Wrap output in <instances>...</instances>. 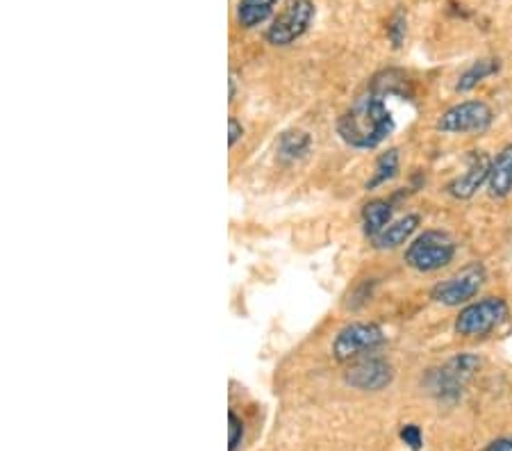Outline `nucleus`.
Returning a JSON list of instances; mask_svg holds the SVG:
<instances>
[{"label": "nucleus", "instance_id": "dca6fc26", "mask_svg": "<svg viewBox=\"0 0 512 451\" xmlns=\"http://www.w3.org/2000/svg\"><path fill=\"white\" fill-rule=\"evenodd\" d=\"M399 164H401V155L396 149L385 151L381 158L376 160V167H374V174L367 180L365 190H378V187H383L387 183H392V180L399 176Z\"/></svg>", "mask_w": 512, "mask_h": 451}, {"label": "nucleus", "instance_id": "9d476101", "mask_svg": "<svg viewBox=\"0 0 512 451\" xmlns=\"http://www.w3.org/2000/svg\"><path fill=\"white\" fill-rule=\"evenodd\" d=\"M419 226H421L419 215H406V217L392 221V224L387 226L381 235L374 237L371 242H374V249H378V251H394L406 242H412V237H415V233L419 231Z\"/></svg>", "mask_w": 512, "mask_h": 451}, {"label": "nucleus", "instance_id": "6e6552de", "mask_svg": "<svg viewBox=\"0 0 512 451\" xmlns=\"http://www.w3.org/2000/svg\"><path fill=\"white\" fill-rule=\"evenodd\" d=\"M394 381V367L381 356H362L344 372V383L360 392H381Z\"/></svg>", "mask_w": 512, "mask_h": 451}, {"label": "nucleus", "instance_id": "6ab92c4d", "mask_svg": "<svg viewBox=\"0 0 512 451\" xmlns=\"http://www.w3.org/2000/svg\"><path fill=\"white\" fill-rule=\"evenodd\" d=\"M401 440L406 442V445L412 449V451H419L421 447H424V433H421V429L417 424H406L401 429Z\"/></svg>", "mask_w": 512, "mask_h": 451}, {"label": "nucleus", "instance_id": "f03ea898", "mask_svg": "<svg viewBox=\"0 0 512 451\" xmlns=\"http://www.w3.org/2000/svg\"><path fill=\"white\" fill-rule=\"evenodd\" d=\"M458 246L453 237L444 231H424L408 244L406 265L419 274H433L449 267L456 258Z\"/></svg>", "mask_w": 512, "mask_h": 451}, {"label": "nucleus", "instance_id": "ddd939ff", "mask_svg": "<svg viewBox=\"0 0 512 451\" xmlns=\"http://www.w3.org/2000/svg\"><path fill=\"white\" fill-rule=\"evenodd\" d=\"M499 71H501V60H497V57H483V60H476L460 73V78L456 82V92L460 94L472 92V89H476L490 76H497Z\"/></svg>", "mask_w": 512, "mask_h": 451}, {"label": "nucleus", "instance_id": "4be33fe9", "mask_svg": "<svg viewBox=\"0 0 512 451\" xmlns=\"http://www.w3.org/2000/svg\"><path fill=\"white\" fill-rule=\"evenodd\" d=\"M235 94H237V80L235 76H230V101H235Z\"/></svg>", "mask_w": 512, "mask_h": 451}, {"label": "nucleus", "instance_id": "f8f14e48", "mask_svg": "<svg viewBox=\"0 0 512 451\" xmlns=\"http://www.w3.org/2000/svg\"><path fill=\"white\" fill-rule=\"evenodd\" d=\"M278 0H239L237 3V23L244 30L264 26L276 12Z\"/></svg>", "mask_w": 512, "mask_h": 451}, {"label": "nucleus", "instance_id": "2eb2a0df", "mask_svg": "<svg viewBox=\"0 0 512 451\" xmlns=\"http://www.w3.org/2000/svg\"><path fill=\"white\" fill-rule=\"evenodd\" d=\"M312 151V137L303 130L285 133L278 142V158L283 162H299Z\"/></svg>", "mask_w": 512, "mask_h": 451}, {"label": "nucleus", "instance_id": "1a4fd4ad", "mask_svg": "<svg viewBox=\"0 0 512 451\" xmlns=\"http://www.w3.org/2000/svg\"><path fill=\"white\" fill-rule=\"evenodd\" d=\"M490 171H492V158L485 151H472L467 160V169L465 174H460L451 180L447 185V192L458 201H469L472 196L478 194V190H483V185H487L490 180Z\"/></svg>", "mask_w": 512, "mask_h": 451}, {"label": "nucleus", "instance_id": "a211bd4d", "mask_svg": "<svg viewBox=\"0 0 512 451\" xmlns=\"http://www.w3.org/2000/svg\"><path fill=\"white\" fill-rule=\"evenodd\" d=\"M228 451H239V447H242L244 442V422L242 417H239L235 410H230L228 413Z\"/></svg>", "mask_w": 512, "mask_h": 451}, {"label": "nucleus", "instance_id": "aec40b11", "mask_svg": "<svg viewBox=\"0 0 512 451\" xmlns=\"http://www.w3.org/2000/svg\"><path fill=\"white\" fill-rule=\"evenodd\" d=\"M244 133H246V130L242 126V121H239L237 117H230V121H228V144H230V149L237 146V142L244 137Z\"/></svg>", "mask_w": 512, "mask_h": 451}, {"label": "nucleus", "instance_id": "7ed1b4c3", "mask_svg": "<svg viewBox=\"0 0 512 451\" xmlns=\"http://www.w3.org/2000/svg\"><path fill=\"white\" fill-rule=\"evenodd\" d=\"M508 319V303L501 297H485L467 303L456 317V335L465 340H481L492 335Z\"/></svg>", "mask_w": 512, "mask_h": 451}, {"label": "nucleus", "instance_id": "39448f33", "mask_svg": "<svg viewBox=\"0 0 512 451\" xmlns=\"http://www.w3.org/2000/svg\"><path fill=\"white\" fill-rule=\"evenodd\" d=\"M315 21V3L312 0H285L283 10H280L271 26L267 28V44L271 46H292L296 39H301L310 30Z\"/></svg>", "mask_w": 512, "mask_h": 451}, {"label": "nucleus", "instance_id": "20e7f679", "mask_svg": "<svg viewBox=\"0 0 512 451\" xmlns=\"http://www.w3.org/2000/svg\"><path fill=\"white\" fill-rule=\"evenodd\" d=\"M487 281V272L483 262H467L465 267L458 269L456 274L444 278V281L437 283L431 290V299L440 306L447 308H458V306H467L476 299V294L483 290V285Z\"/></svg>", "mask_w": 512, "mask_h": 451}, {"label": "nucleus", "instance_id": "f3484780", "mask_svg": "<svg viewBox=\"0 0 512 451\" xmlns=\"http://www.w3.org/2000/svg\"><path fill=\"white\" fill-rule=\"evenodd\" d=\"M406 32H408V19L401 10L394 12L387 21V39L392 41L394 48H401L403 41H406Z\"/></svg>", "mask_w": 512, "mask_h": 451}, {"label": "nucleus", "instance_id": "412c9836", "mask_svg": "<svg viewBox=\"0 0 512 451\" xmlns=\"http://www.w3.org/2000/svg\"><path fill=\"white\" fill-rule=\"evenodd\" d=\"M481 451H512V436L492 440L490 445H485Z\"/></svg>", "mask_w": 512, "mask_h": 451}, {"label": "nucleus", "instance_id": "9b49d317", "mask_svg": "<svg viewBox=\"0 0 512 451\" xmlns=\"http://www.w3.org/2000/svg\"><path fill=\"white\" fill-rule=\"evenodd\" d=\"M487 192L494 199H506L512 194V144L503 146L492 160L490 180H487Z\"/></svg>", "mask_w": 512, "mask_h": 451}, {"label": "nucleus", "instance_id": "423d86ee", "mask_svg": "<svg viewBox=\"0 0 512 451\" xmlns=\"http://www.w3.org/2000/svg\"><path fill=\"white\" fill-rule=\"evenodd\" d=\"M494 123V112L485 101H460L442 112L437 130L444 135H483Z\"/></svg>", "mask_w": 512, "mask_h": 451}, {"label": "nucleus", "instance_id": "0eeeda50", "mask_svg": "<svg viewBox=\"0 0 512 451\" xmlns=\"http://www.w3.org/2000/svg\"><path fill=\"white\" fill-rule=\"evenodd\" d=\"M385 342L383 328L374 322H351L340 328L333 340V356L340 363H353L369 356Z\"/></svg>", "mask_w": 512, "mask_h": 451}, {"label": "nucleus", "instance_id": "f257e3e1", "mask_svg": "<svg viewBox=\"0 0 512 451\" xmlns=\"http://www.w3.org/2000/svg\"><path fill=\"white\" fill-rule=\"evenodd\" d=\"M394 128L396 123L390 108L383 96L374 92L353 101L351 108L337 121V135L344 139V144L358 151H371L381 146L394 133Z\"/></svg>", "mask_w": 512, "mask_h": 451}, {"label": "nucleus", "instance_id": "4468645a", "mask_svg": "<svg viewBox=\"0 0 512 451\" xmlns=\"http://www.w3.org/2000/svg\"><path fill=\"white\" fill-rule=\"evenodd\" d=\"M392 224V205L383 201V199H374L365 203V208H362V231H365L367 237H374L381 235L387 226Z\"/></svg>", "mask_w": 512, "mask_h": 451}]
</instances>
